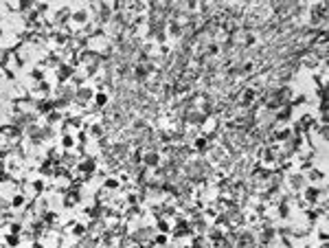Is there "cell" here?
<instances>
[{
  "mask_svg": "<svg viewBox=\"0 0 329 248\" xmlns=\"http://www.w3.org/2000/svg\"><path fill=\"white\" fill-rule=\"evenodd\" d=\"M316 196H318V191H314V189L307 191V198H309V200H316Z\"/></svg>",
  "mask_w": 329,
  "mask_h": 248,
  "instance_id": "obj_1",
  "label": "cell"
}]
</instances>
